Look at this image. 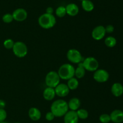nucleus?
Wrapping results in <instances>:
<instances>
[{
	"instance_id": "nucleus-1",
	"label": "nucleus",
	"mask_w": 123,
	"mask_h": 123,
	"mask_svg": "<svg viewBox=\"0 0 123 123\" xmlns=\"http://www.w3.org/2000/svg\"><path fill=\"white\" fill-rule=\"evenodd\" d=\"M68 110V103L66 101L62 99L54 101L50 106V111L54 114L55 117H64Z\"/></svg>"
},
{
	"instance_id": "nucleus-2",
	"label": "nucleus",
	"mask_w": 123,
	"mask_h": 123,
	"mask_svg": "<svg viewBox=\"0 0 123 123\" xmlns=\"http://www.w3.org/2000/svg\"><path fill=\"white\" fill-rule=\"evenodd\" d=\"M75 68L71 64H64L59 68L58 73L60 79L62 80H69L74 77Z\"/></svg>"
},
{
	"instance_id": "nucleus-3",
	"label": "nucleus",
	"mask_w": 123,
	"mask_h": 123,
	"mask_svg": "<svg viewBox=\"0 0 123 123\" xmlns=\"http://www.w3.org/2000/svg\"><path fill=\"white\" fill-rule=\"evenodd\" d=\"M38 22L42 28L48 30L55 26L56 23V19L53 14L45 13L38 18Z\"/></svg>"
},
{
	"instance_id": "nucleus-4",
	"label": "nucleus",
	"mask_w": 123,
	"mask_h": 123,
	"mask_svg": "<svg viewBox=\"0 0 123 123\" xmlns=\"http://www.w3.org/2000/svg\"><path fill=\"white\" fill-rule=\"evenodd\" d=\"M60 76L58 72L55 71H50L47 73L45 77V83L48 87L55 88L59 84H60Z\"/></svg>"
},
{
	"instance_id": "nucleus-5",
	"label": "nucleus",
	"mask_w": 123,
	"mask_h": 123,
	"mask_svg": "<svg viewBox=\"0 0 123 123\" xmlns=\"http://www.w3.org/2000/svg\"><path fill=\"white\" fill-rule=\"evenodd\" d=\"M13 52L16 56L18 58H24L28 54V47L25 43L22 42H16L14 43Z\"/></svg>"
},
{
	"instance_id": "nucleus-6",
	"label": "nucleus",
	"mask_w": 123,
	"mask_h": 123,
	"mask_svg": "<svg viewBox=\"0 0 123 123\" xmlns=\"http://www.w3.org/2000/svg\"><path fill=\"white\" fill-rule=\"evenodd\" d=\"M82 65L86 71L95 72L99 67V63L97 59L92 56H88L82 62Z\"/></svg>"
},
{
	"instance_id": "nucleus-7",
	"label": "nucleus",
	"mask_w": 123,
	"mask_h": 123,
	"mask_svg": "<svg viewBox=\"0 0 123 123\" xmlns=\"http://www.w3.org/2000/svg\"><path fill=\"white\" fill-rule=\"evenodd\" d=\"M67 58L68 61L73 64H78L82 62L83 57L81 53L75 49H71L67 52Z\"/></svg>"
},
{
	"instance_id": "nucleus-8",
	"label": "nucleus",
	"mask_w": 123,
	"mask_h": 123,
	"mask_svg": "<svg viewBox=\"0 0 123 123\" xmlns=\"http://www.w3.org/2000/svg\"><path fill=\"white\" fill-rule=\"evenodd\" d=\"M93 78L96 82L98 83H104L108 80L109 74L106 70L97 69L94 73Z\"/></svg>"
},
{
	"instance_id": "nucleus-9",
	"label": "nucleus",
	"mask_w": 123,
	"mask_h": 123,
	"mask_svg": "<svg viewBox=\"0 0 123 123\" xmlns=\"http://www.w3.org/2000/svg\"><path fill=\"white\" fill-rule=\"evenodd\" d=\"M105 28L102 25H98L92 30L91 36L95 40H101L105 37L106 35Z\"/></svg>"
},
{
	"instance_id": "nucleus-10",
	"label": "nucleus",
	"mask_w": 123,
	"mask_h": 123,
	"mask_svg": "<svg viewBox=\"0 0 123 123\" xmlns=\"http://www.w3.org/2000/svg\"><path fill=\"white\" fill-rule=\"evenodd\" d=\"M13 19L18 22L24 21L27 19L28 13L24 8H19L16 9L12 13Z\"/></svg>"
},
{
	"instance_id": "nucleus-11",
	"label": "nucleus",
	"mask_w": 123,
	"mask_h": 123,
	"mask_svg": "<svg viewBox=\"0 0 123 123\" xmlns=\"http://www.w3.org/2000/svg\"><path fill=\"white\" fill-rule=\"evenodd\" d=\"M54 89L56 96L60 97H66L70 92V90L67 84L63 83L59 84Z\"/></svg>"
},
{
	"instance_id": "nucleus-12",
	"label": "nucleus",
	"mask_w": 123,
	"mask_h": 123,
	"mask_svg": "<svg viewBox=\"0 0 123 123\" xmlns=\"http://www.w3.org/2000/svg\"><path fill=\"white\" fill-rule=\"evenodd\" d=\"M79 120L76 111L70 110L64 116V123H78Z\"/></svg>"
},
{
	"instance_id": "nucleus-13",
	"label": "nucleus",
	"mask_w": 123,
	"mask_h": 123,
	"mask_svg": "<svg viewBox=\"0 0 123 123\" xmlns=\"http://www.w3.org/2000/svg\"><path fill=\"white\" fill-rule=\"evenodd\" d=\"M111 121L114 123H121L123 122V111L120 109L113 111L110 114Z\"/></svg>"
},
{
	"instance_id": "nucleus-14",
	"label": "nucleus",
	"mask_w": 123,
	"mask_h": 123,
	"mask_svg": "<svg viewBox=\"0 0 123 123\" xmlns=\"http://www.w3.org/2000/svg\"><path fill=\"white\" fill-rule=\"evenodd\" d=\"M28 116L31 120L37 121H38L42 117V113L38 108L32 107L29 109Z\"/></svg>"
},
{
	"instance_id": "nucleus-15",
	"label": "nucleus",
	"mask_w": 123,
	"mask_h": 123,
	"mask_svg": "<svg viewBox=\"0 0 123 123\" xmlns=\"http://www.w3.org/2000/svg\"><path fill=\"white\" fill-rule=\"evenodd\" d=\"M66 13L70 16H75L78 14L79 8L76 4L70 3L67 5L66 7Z\"/></svg>"
},
{
	"instance_id": "nucleus-16",
	"label": "nucleus",
	"mask_w": 123,
	"mask_h": 123,
	"mask_svg": "<svg viewBox=\"0 0 123 123\" xmlns=\"http://www.w3.org/2000/svg\"><path fill=\"white\" fill-rule=\"evenodd\" d=\"M43 98L47 101L52 100L55 98L56 94H55V89L53 88L48 87L46 88L43 92Z\"/></svg>"
},
{
	"instance_id": "nucleus-17",
	"label": "nucleus",
	"mask_w": 123,
	"mask_h": 123,
	"mask_svg": "<svg viewBox=\"0 0 123 123\" xmlns=\"http://www.w3.org/2000/svg\"><path fill=\"white\" fill-rule=\"evenodd\" d=\"M111 92L115 97H120L123 94V86L120 83H115L111 87Z\"/></svg>"
},
{
	"instance_id": "nucleus-18",
	"label": "nucleus",
	"mask_w": 123,
	"mask_h": 123,
	"mask_svg": "<svg viewBox=\"0 0 123 123\" xmlns=\"http://www.w3.org/2000/svg\"><path fill=\"white\" fill-rule=\"evenodd\" d=\"M67 103H68V109L73 111H77L78 109H80V104H81L80 100L77 97H73L71 98Z\"/></svg>"
},
{
	"instance_id": "nucleus-19",
	"label": "nucleus",
	"mask_w": 123,
	"mask_h": 123,
	"mask_svg": "<svg viewBox=\"0 0 123 123\" xmlns=\"http://www.w3.org/2000/svg\"><path fill=\"white\" fill-rule=\"evenodd\" d=\"M86 70L82 65V62L79 64V66L75 68V73H74V76L77 79H82L84 78L85 75Z\"/></svg>"
},
{
	"instance_id": "nucleus-20",
	"label": "nucleus",
	"mask_w": 123,
	"mask_h": 123,
	"mask_svg": "<svg viewBox=\"0 0 123 123\" xmlns=\"http://www.w3.org/2000/svg\"><path fill=\"white\" fill-rule=\"evenodd\" d=\"M82 7L85 12H90L94 8V4L90 0H84L82 1Z\"/></svg>"
},
{
	"instance_id": "nucleus-21",
	"label": "nucleus",
	"mask_w": 123,
	"mask_h": 123,
	"mask_svg": "<svg viewBox=\"0 0 123 123\" xmlns=\"http://www.w3.org/2000/svg\"><path fill=\"white\" fill-rule=\"evenodd\" d=\"M79 81H78V79L76 78L75 77H73L68 80L67 85L68 86L70 90H75L79 86Z\"/></svg>"
},
{
	"instance_id": "nucleus-22",
	"label": "nucleus",
	"mask_w": 123,
	"mask_h": 123,
	"mask_svg": "<svg viewBox=\"0 0 123 123\" xmlns=\"http://www.w3.org/2000/svg\"><path fill=\"white\" fill-rule=\"evenodd\" d=\"M105 44L108 48H114L117 44L116 38L112 36H109L105 40Z\"/></svg>"
},
{
	"instance_id": "nucleus-23",
	"label": "nucleus",
	"mask_w": 123,
	"mask_h": 123,
	"mask_svg": "<svg viewBox=\"0 0 123 123\" xmlns=\"http://www.w3.org/2000/svg\"><path fill=\"white\" fill-rule=\"evenodd\" d=\"M79 119L81 120H85L88 117V112L85 109H79L76 111Z\"/></svg>"
},
{
	"instance_id": "nucleus-24",
	"label": "nucleus",
	"mask_w": 123,
	"mask_h": 123,
	"mask_svg": "<svg viewBox=\"0 0 123 123\" xmlns=\"http://www.w3.org/2000/svg\"><path fill=\"white\" fill-rule=\"evenodd\" d=\"M55 14L56 16L58 18H63L66 15V7L64 6H59L55 11Z\"/></svg>"
},
{
	"instance_id": "nucleus-25",
	"label": "nucleus",
	"mask_w": 123,
	"mask_h": 123,
	"mask_svg": "<svg viewBox=\"0 0 123 123\" xmlns=\"http://www.w3.org/2000/svg\"><path fill=\"white\" fill-rule=\"evenodd\" d=\"M15 42L11 38H8L4 42V46L7 49H12Z\"/></svg>"
},
{
	"instance_id": "nucleus-26",
	"label": "nucleus",
	"mask_w": 123,
	"mask_h": 123,
	"mask_svg": "<svg viewBox=\"0 0 123 123\" xmlns=\"http://www.w3.org/2000/svg\"><path fill=\"white\" fill-rule=\"evenodd\" d=\"M2 21L4 23H6V24H10V23L12 22L13 20H14L13 19V17L12 14H10V13H6L4 15L2 16Z\"/></svg>"
},
{
	"instance_id": "nucleus-27",
	"label": "nucleus",
	"mask_w": 123,
	"mask_h": 123,
	"mask_svg": "<svg viewBox=\"0 0 123 123\" xmlns=\"http://www.w3.org/2000/svg\"><path fill=\"white\" fill-rule=\"evenodd\" d=\"M99 120L102 123H109L111 121L110 115L108 114H103L99 117Z\"/></svg>"
},
{
	"instance_id": "nucleus-28",
	"label": "nucleus",
	"mask_w": 123,
	"mask_h": 123,
	"mask_svg": "<svg viewBox=\"0 0 123 123\" xmlns=\"http://www.w3.org/2000/svg\"><path fill=\"white\" fill-rule=\"evenodd\" d=\"M7 116V112L4 110V109H0V122L4 121Z\"/></svg>"
},
{
	"instance_id": "nucleus-29",
	"label": "nucleus",
	"mask_w": 123,
	"mask_h": 123,
	"mask_svg": "<svg viewBox=\"0 0 123 123\" xmlns=\"http://www.w3.org/2000/svg\"><path fill=\"white\" fill-rule=\"evenodd\" d=\"M55 118V116L54 115V114H53L51 111L47 112L46 114V115H45L46 120L48 121H53Z\"/></svg>"
},
{
	"instance_id": "nucleus-30",
	"label": "nucleus",
	"mask_w": 123,
	"mask_h": 123,
	"mask_svg": "<svg viewBox=\"0 0 123 123\" xmlns=\"http://www.w3.org/2000/svg\"><path fill=\"white\" fill-rule=\"evenodd\" d=\"M105 28L106 33H112L114 31V26L112 25H108Z\"/></svg>"
},
{
	"instance_id": "nucleus-31",
	"label": "nucleus",
	"mask_w": 123,
	"mask_h": 123,
	"mask_svg": "<svg viewBox=\"0 0 123 123\" xmlns=\"http://www.w3.org/2000/svg\"><path fill=\"white\" fill-rule=\"evenodd\" d=\"M46 13H48V14H53V13H54V9H53L52 7H49L46 8Z\"/></svg>"
},
{
	"instance_id": "nucleus-32",
	"label": "nucleus",
	"mask_w": 123,
	"mask_h": 123,
	"mask_svg": "<svg viewBox=\"0 0 123 123\" xmlns=\"http://www.w3.org/2000/svg\"><path fill=\"white\" fill-rule=\"evenodd\" d=\"M6 103L4 100L0 99V109H4L6 107Z\"/></svg>"
},
{
	"instance_id": "nucleus-33",
	"label": "nucleus",
	"mask_w": 123,
	"mask_h": 123,
	"mask_svg": "<svg viewBox=\"0 0 123 123\" xmlns=\"http://www.w3.org/2000/svg\"><path fill=\"white\" fill-rule=\"evenodd\" d=\"M0 123H7V122H6V121H2V122H0Z\"/></svg>"
},
{
	"instance_id": "nucleus-34",
	"label": "nucleus",
	"mask_w": 123,
	"mask_h": 123,
	"mask_svg": "<svg viewBox=\"0 0 123 123\" xmlns=\"http://www.w3.org/2000/svg\"><path fill=\"white\" fill-rule=\"evenodd\" d=\"M18 123V122H17V123Z\"/></svg>"
},
{
	"instance_id": "nucleus-35",
	"label": "nucleus",
	"mask_w": 123,
	"mask_h": 123,
	"mask_svg": "<svg viewBox=\"0 0 123 123\" xmlns=\"http://www.w3.org/2000/svg\"><path fill=\"white\" fill-rule=\"evenodd\" d=\"M80 1H84V0H80Z\"/></svg>"
}]
</instances>
